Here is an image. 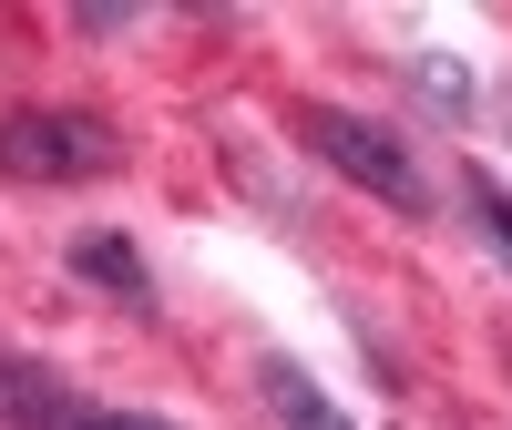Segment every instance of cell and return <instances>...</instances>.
I'll list each match as a JSON object with an SVG mask.
<instances>
[{"mask_svg":"<svg viewBox=\"0 0 512 430\" xmlns=\"http://www.w3.org/2000/svg\"><path fill=\"white\" fill-rule=\"evenodd\" d=\"M144 11H134V0H82V11H72V31L82 41H113V31H134Z\"/></svg>","mask_w":512,"mask_h":430,"instance_id":"7","label":"cell"},{"mask_svg":"<svg viewBox=\"0 0 512 430\" xmlns=\"http://www.w3.org/2000/svg\"><path fill=\"white\" fill-rule=\"evenodd\" d=\"M297 134H308V154H328L338 175H349L359 195H379L390 215H431V175H420V154L390 134V123H369L349 103H308L297 113Z\"/></svg>","mask_w":512,"mask_h":430,"instance_id":"2","label":"cell"},{"mask_svg":"<svg viewBox=\"0 0 512 430\" xmlns=\"http://www.w3.org/2000/svg\"><path fill=\"white\" fill-rule=\"evenodd\" d=\"M256 400H267V420H277V430H359V420L338 410V400H328L297 359H256Z\"/></svg>","mask_w":512,"mask_h":430,"instance_id":"5","label":"cell"},{"mask_svg":"<svg viewBox=\"0 0 512 430\" xmlns=\"http://www.w3.org/2000/svg\"><path fill=\"white\" fill-rule=\"evenodd\" d=\"M420 93H431V103H451V113H461V103H472V72H461V62H441V52H431V62H420Z\"/></svg>","mask_w":512,"mask_h":430,"instance_id":"8","label":"cell"},{"mask_svg":"<svg viewBox=\"0 0 512 430\" xmlns=\"http://www.w3.org/2000/svg\"><path fill=\"white\" fill-rule=\"evenodd\" d=\"M72 430H175V420H154V410H82Z\"/></svg>","mask_w":512,"mask_h":430,"instance_id":"9","label":"cell"},{"mask_svg":"<svg viewBox=\"0 0 512 430\" xmlns=\"http://www.w3.org/2000/svg\"><path fill=\"white\" fill-rule=\"evenodd\" d=\"M461 215H472V226L492 236V256L512 267V185H502V175H482V164H461Z\"/></svg>","mask_w":512,"mask_h":430,"instance_id":"6","label":"cell"},{"mask_svg":"<svg viewBox=\"0 0 512 430\" xmlns=\"http://www.w3.org/2000/svg\"><path fill=\"white\" fill-rule=\"evenodd\" d=\"M82 400L62 390V369L52 359H21V349H0V430H72Z\"/></svg>","mask_w":512,"mask_h":430,"instance_id":"4","label":"cell"},{"mask_svg":"<svg viewBox=\"0 0 512 430\" xmlns=\"http://www.w3.org/2000/svg\"><path fill=\"white\" fill-rule=\"evenodd\" d=\"M72 277L93 287V297H113V308L154 318V267H144V246H134V236H113V226H82V236H72Z\"/></svg>","mask_w":512,"mask_h":430,"instance_id":"3","label":"cell"},{"mask_svg":"<svg viewBox=\"0 0 512 430\" xmlns=\"http://www.w3.org/2000/svg\"><path fill=\"white\" fill-rule=\"evenodd\" d=\"M123 164V134L82 103H11L0 113V175L11 185H93Z\"/></svg>","mask_w":512,"mask_h":430,"instance_id":"1","label":"cell"}]
</instances>
